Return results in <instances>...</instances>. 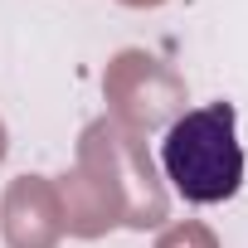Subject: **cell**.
I'll list each match as a JSON object with an SVG mask.
<instances>
[{"label": "cell", "mask_w": 248, "mask_h": 248, "mask_svg": "<svg viewBox=\"0 0 248 248\" xmlns=\"http://www.w3.org/2000/svg\"><path fill=\"white\" fill-rule=\"evenodd\" d=\"M63 233L102 238L112 229H156L170 214L166 185L141 132L122 127L117 117H97L78 137V166L59 185Z\"/></svg>", "instance_id": "6da1fadb"}, {"label": "cell", "mask_w": 248, "mask_h": 248, "mask_svg": "<svg viewBox=\"0 0 248 248\" xmlns=\"http://www.w3.org/2000/svg\"><path fill=\"white\" fill-rule=\"evenodd\" d=\"M161 170L190 204H224L243 185V146L233 102H204L170 122L161 141Z\"/></svg>", "instance_id": "7a4b0ae2"}, {"label": "cell", "mask_w": 248, "mask_h": 248, "mask_svg": "<svg viewBox=\"0 0 248 248\" xmlns=\"http://www.w3.org/2000/svg\"><path fill=\"white\" fill-rule=\"evenodd\" d=\"M0 233L10 248H59L63 238V204L54 180L44 175H20L5 185L0 200Z\"/></svg>", "instance_id": "277c9868"}, {"label": "cell", "mask_w": 248, "mask_h": 248, "mask_svg": "<svg viewBox=\"0 0 248 248\" xmlns=\"http://www.w3.org/2000/svg\"><path fill=\"white\" fill-rule=\"evenodd\" d=\"M122 5H132V10H146V5H166V0H122Z\"/></svg>", "instance_id": "8992f818"}, {"label": "cell", "mask_w": 248, "mask_h": 248, "mask_svg": "<svg viewBox=\"0 0 248 248\" xmlns=\"http://www.w3.org/2000/svg\"><path fill=\"white\" fill-rule=\"evenodd\" d=\"M156 248H219V238H214L204 224L185 219V224H170V229L156 238Z\"/></svg>", "instance_id": "5b68a950"}, {"label": "cell", "mask_w": 248, "mask_h": 248, "mask_svg": "<svg viewBox=\"0 0 248 248\" xmlns=\"http://www.w3.org/2000/svg\"><path fill=\"white\" fill-rule=\"evenodd\" d=\"M102 93L112 102V117L132 132L170 127L185 112V78L146 49H122L102 73Z\"/></svg>", "instance_id": "3957f363"}, {"label": "cell", "mask_w": 248, "mask_h": 248, "mask_svg": "<svg viewBox=\"0 0 248 248\" xmlns=\"http://www.w3.org/2000/svg\"><path fill=\"white\" fill-rule=\"evenodd\" d=\"M0 161H5V122H0Z\"/></svg>", "instance_id": "52a82bcc"}]
</instances>
